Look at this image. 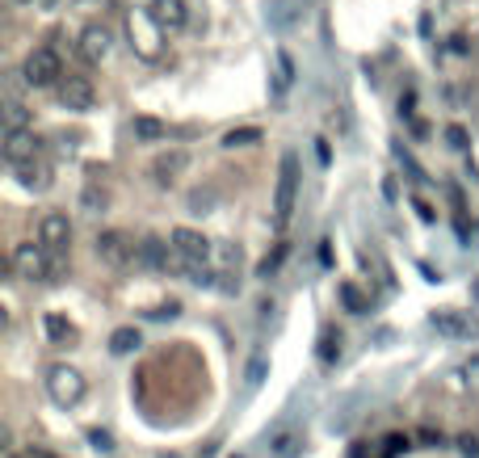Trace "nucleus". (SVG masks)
I'll use <instances>...</instances> for the list:
<instances>
[{
  "label": "nucleus",
  "mask_w": 479,
  "mask_h": 458,
  "mask_svg": "<svg viewBox=\"0 0 479 458\" xmlns=\"http://www.w3.org/2000/svg\"><path fill=\"white\" fill-rule=\"evenodd\" d=\"M21 80L30 84V89H59V80H64V59H59V51L51 47H34L26 55V67H21Z\"/></svg>",
  "instance_id": "1"
},
{
  "label": "nucleus",
  "mask_w": 479,
  "mask_h": 458,
  "mask_svg": "<svg viewBox=\"0 0 479 458\" xmlns=\"http://www.w3.org/2000/svg\"><path fill=\"white\" fill-rule=\"evenodd\" d=\"M169 244H173V253L185 261V265H207L210 261V240L202 236V232H193V227H173V236H169Z\"/></svg>",
  "instance_id": "2"
},
{
  "label": "nucleus",
  "mask_w": 479,
  "mask_h": 458,
  "mask_svg": "<svg viewBox=\"0 0 479 458\" xmlns=\"http://www.w3.org/2000/svg\"><path fill=\"white\" fill-rule=\"evenodd\" d=\"M38 244L51 257H64L67 261V249H72V223H67V215H43V223H38Z\"/></svg>",
  "instance_id": "3"
},
{
  "label": "nucleus",
  "mask_w": 479,
  "mask_h": 458,
  "mask_svg": "<svg viewBox=\"0 0 479 458\" xmlns=\"http://www.w3.org/2000/svg\"><path fill=\"white\" fill-rule=\"evenodd\" d=\"M294 186H299V160L287 156L282 160V173H278V198H273V219L287 223L294 210Z\"/></svg>",
  "instance_id": "4"
},
{
  "label": "nucleus",
  "mask_w": 479,
  "mask_h": 458,
  "mask_svg": "<svg viewBox=\"0 0 479 458\" xmlns=\"http://www.w3.org/2000/svg\"><path fill=\"white\" fill-rule=\"evenodd\" d=\"M147 17H152L156 30H164V34H177V30L190 26V9H185V0H152Z\"/></svg>",
  "instance_id": "5"
},
{
  "label": "nucleus",
  "mask_w": 479,
  "mask_h": 458,
  "mask_svg": "<svg viewBox=\"0 0 479 458\" xmlns=\"http://www.w3.org/2000/svg\"><path fill=\"white\" fill-rule=\"evenodd\" d=\"M47 391L55 404H76L80 395H84V379H80L76 370H67V366H55L47 379Z\"/></svg>",
  "instance_id": "6"
},
{
  "label": "nucleus",
  "mask_w": 479,
  "mask_h": 458,
  "mask_svg": "<svg viewBox=\"0 0 479 458\" xmlns=\"http://www.w3.org/2000/svg\"><path fill=\"white\" fill-rule=\"evenodd\" d=\"M55 93H59V101H64L67 110H89V106H93V84H89V76H80V72H67L64 80H59V89H55Z\"/></svg>",
  "instance_id": "7"
},
{
  "label": "nucleus",
  "mask_w": 479,
  "mask_h": 458,
  "mask_svg": "<svg viewBox=\"0 0 479 458\" xmlns=\"http://www.w3.org/2000/svg\"><path fill=\"white\" fill-rule=\"evenodd\" d=\"M110 47H114V34L106 26H89V30L80 34V59L84 64H101L110 55Z\"/></svg>",
  "instance_id": "8"
},
{
  "label": "nucleus",
  "mask_w": 479,
  "mask_h": 458,
  "mask_svg": "<svg viewBox=\"0 0 479 458\" xmlns=\"http://www.w3.org/2000/svg\"><path fill=\"white\" fill-rule=\"evenodd\" d=\"M43 156V139H34L30 130H9V143H4V160L9 164H26V160Z\"/></svg>",
  "instance_id": "9"
},
{
  "label": "nucleus",
  "mask_w": 479,
  "mask_h": 458,
  "mask_svg": "<svg viewBox=\"0 0 479 458\" xmlns=\"http://www.w3.org/2000/svg\"><path fill=\"white\" fill-rule=\"evenodd\" d=\"M135 249H139V244L130 236H122V232H106V236L97 240V253L106 257V261H118V265H122V261H135Z\"/></svg>",
  "instance_id": "10"
},
{
  "label": "nucleus",
  "mask_w": 479,
  "mask_h": 458,
  "mask_svg": "<svg viewBox=\"0 0 479 458\" xmlns=\"http://www.w3.org/2000/svg\"><path fill=\"white\" fill-rule=\"evenodd\" d=\"M17 181H21L26 190H51V164L43 156L26 160V164H17Z\"/></svg>",
  "instance_id": "11"
},
{
  "label": "nucleus",
  "mask_w": 479,
  "mask_h": 458,
  "mask_svg": "<svg viewBox=\"0 0 479 458\" xmlns=\"http://www.w3.org/2000/svg\"><path fill=\"white\" fill-rule=\"evenodd\" d=\"M433 328L442 332V336H475V320L467 316V312H437Z\"/></svg>",
  "instance_id": "12"
},
{
  "label": "nucleus",
  "mask_w": 479,
  "mask_h": 458,
  "mask_svg": "<svg viewBox=\"0 0 479 458\" xmlns=\"http://www.w3.org/2000/svg\"><path fill=\"white\" fill-rule=\"evenodd\" d=\"M185 164H190V156L177 147V152H164V156L152 164V173H156V186H173L177 177L185 173Z\"/></svg>",
  "instance_id": "13"
},
{
  "label": "nucleus",
  "mask_w": 479,
  "mask_h": 458,
  "mask_svg": "<svg viewBox=\"0 0 479 458\" xmlns=\"http://www.w3.org/2000/svg\"><path fill=\"white\" fill-rule=\"evenodd\" d=\"M43 332H47L51 345H67V341H76V328H72L59 312H47V316H43Z\"/></svg>",
  "instance_id": "14"
},
{
  "label": "nucleus",
  "mask_w": 479,
  "mask_h": 458,
  "mask_svg": "<svg viewBox=\"0 0 479 458\" xmlns=\"http://www.w3.org/2000/svg\"><path fill=\"white\" fill-rule=\"evenodd\" d=\"M80 206H84L89 215H101V210L110 206V193H106V186H101L97 177L89 181V186H84V193H80Z\"/></svg>",
  "instance_id": "15"
},
{
  "label": "nucleus",
  "mask_w": 479,
  "mask_h": 458,
  "mask_svg": "<svg viewBox=\"0 0 479 458\" xmlns=\"http://www.w3.org/2000/svg\"><path fill=\"white\" fill-rule=\"evenodd\" d=\"M130 130H135V139H144V143H160L164 135H169V127L156 122V118H147V114H139V118L130 122Z\"/></svg>",
  "instance_id": "16"
},
{
  "label": "nucleus",
  "mask_w": 479,
  "mask_h": 458,
  "mask_svg": "<svg viewBox=\"0 0 479 458\" xmlns=\"http://www.w3.org/2000/svg\"><path fill=\"white\" fill-rule=\"evenodd\" d=\"M26 122H30V110L21 106L17 89H9V106H4V127H9V130H26Z\"/></svg>",
  "instance_id": "17"
},
{
  "label": "nucleus",
  "mask_w": 479,
  "mask_h": 458,
  "mask_svg": "<svg viewBox=\"0 0 479 458\" xmlns=\"http://www.w3.org/2000/svg\"><path fill=\"white\" fill-rule=\"evenodd\" d=\"M139 345H144V332H139V328H118L110 336V349L118 353V358H122V353H135Z\"/></svg>",
  "instance_id": "18"
},
{
  "label": "nucleus",
  "mask_w": 479,
  "mask_h": 458,
  "mask_svg": "<svg viewBox=\"0 0 479 458\" xmlns=\"http://www.w3.org/2000/svg\"><path fill=\"white\" fill-rule=\"evenodd\" d=\"M341 303H345V312H353V316H366L370 312V303L362 299V290L353 282H341Z\"/></svg>",
  "instance_id": "19"
},
{
  "label": "nucleus",
  "mask_w": 479,
  "mask_h": 458,
  "mask_svg": "<svg viewBox=\"0 0 479 458\" xmlns=\"http://www.w3.org/2000/svg\"><path fill=\"white\" fill-rule=\"evenodd\" d=\"M294 446H299V438H294V433H278V438L270 442V454L273 458H290V454H294Z\"/></svg>",
  "instance_id": "20"
},
{
  "label": "nucleus",
  "mask_w": 479,
  "mask_h": 458,
  "mask_svg": "<svg viewBox=\"0 0 479 458\" xmlns=\"http://www.w3.org/2000/svg\"><path fill=\"white\" fill-rule=\"evenodd\" d=\"M256 139H261V130H256V127H244V130H232V135L224 139V147H253Z\"/></svg>",
  "instance_id": "21"
},
{
  "label": "nucleus",
  "mask_w": 479,
  "mask_h": 458,
  "mask_svg": "<svg viewBox=\"0 0 479 458\" xmlns=\"http://www.w3.org/2000/svg\"><path fill=\"white\" fill-rule=\"evenodd\" d=\"M282 257H287V244H278V249H273V253L261 261V278H273V273H278V265H282Z\"/></svg>",
  "instance_id": "22"
},
{
  "label": "nucleus",
  "mask_w": 479,
  "mask_h": 458,
  "mask_svg": "<svg viewBox=\"0 0 479 458\" xmlns=\"http://www.w3.org/2000/svg\"><path fill=\"white\" fill-rule=\"evenodd\" d=\"M319 358H324V362L341 358V332H324V349H319Z\"/></svg>",
  "instance_id": "23"
},
{
  "label": "nucleus",
  "mask_w": 479,
  "mask_h": 458,
  "mask_svg": "<svg viewBox=\"0 0 479 458\" xmlns=\"http://www.w3.org/2000/svg\"><path fill=\"white\" fill-rule=\"evenodd\" d=\"M399 450H408V438H399V433H391L383 442V450H379V458H396Z\"/></svg>",
  "instance_id": "24"
},
{
  "label": "nucleus",
  "mask_w": 479,
  "mask_h": 458,
  "mask_svg": "<svg viewBox=\"0 0 479 458\" xmlns=\"http://www.w3.org/2000/svg\"><path fill=\"white\" fill-rule=\"evenodd\" d=\"M459 454H463V458H479V438L463 433V438H459Z\"/></svg>",
  "instance_id": "25"
},
{
  "label": "nucleus",
  "mask_w": 479,
  "mask_h": 458,
  "mask_svg": "<svg viewBox=\"0 0 479 458\" xmlns=\"http://www.w3.org/2000/svg\"><path fill=\"white\" fill-rule=\"evenodd\" d=\"M446 139L454 152H467V130L463 127H446Z\"/></svg>",
  "instance_id": "26"
},
{
  "label": "nucleus",
  "mask_w": 479,
  "mask_h": 458,
  "mask_svg": "<svg viewBox=\"0 0 479 458\" xmlns=\"http://www.w3.org/2000/svg\"><path fill=\"white\" fill-rule=\"evenodd\" d=\"M210 202H215V193H202V190H198V193H190V206H193V215H202V210H207V206Z\"/></svg>",
  "instance_id": "27"
},
{
  "label": "nucleus",
  "mask_w": 479,
  "mask_h": 458,
  "mask_svg": "<svg viewBox=\"0 0 479 458\" xmlns=\"http://www.w3.org/2000/svg\"><path fill=\"white\" fill-rule=\"evenodd\" d=\"M287 84H290V59L278 55V89H287Z\"/></svg>",
  "instance_id": "28"
},
{
  "label": "nucleus",
  "mask_w": 479,
  "mask_h": 458,
  "mask_svg": "<svg viewBox=\"0 0 479 458\" xmlns=\"http://www.w3.org/2000/svg\"><path fill=\"white\" fill-rule=\"evenodd\" d=\"M420 446H425V450H437V446H442V433H433V429H420Z\"/></svg>",
  "instance_id": "29"
},
{
  "label": "nucleus",
  "mask_w": 479,
  "mask_h": 458,
  "mask_svg": "<svg viewBox=\"0 0 479 458\" xmlns=\"http://www.w3.org/2000/svg\"><path fill=\"white\" fill-rule=\"evenodd\" d=\"M412 206H416V210H420V219H425V223H433V210H429V202H425V198H412Z\"/></svg>",
  "instance_id": "30"
},
{
  "label": "nucleus",
  "mask_w": 479,
  "mask_h": 458,
  "mask_svg": "<svg viewBox=\"0 0 479 458\" xmlns=\"http://www.w3.org/2000/svg\"><path fill=\"white\" fill-rule=\"evenodd\" d=\"M89 438H93L97 450H110V433H89Z\"/></svg>",
  "instance_id": "31"
},
{
  "label": "nucleus",
  "mask_w": 479,
  "mask_h": 458,
  "mask_svg": "<svg viewBox=\"0 0 479 458\" xmlns=\"http://www.w3.org/2000/svg\"><path fill=\"white\" fill-rule=\"evenodd\" d=\"M366 454H374V446H370V442H357V446H353V458H366Z\"/></svg>",
  "instance_id": "32"
},
{
  "label": "nucleus",
  "mask_w": 479,
  "mask_h": 458,
  "mask_svg": "<svg viewBox=\"0 0 479 458\" xmlns=\"http://www.w3.org/2000/svg\"><path fill=\"white\" fill-rule=\"evenodd\" d=\"M17 4H34V0H17Z\"/></svg>",
  "instance_id": "33"
},
{
  "label": "nucleus",
  "mask_w": 479,
  "mask_h": 458,
  "mask_svg": "<svg viewBox=\"0 0 479 458\" xmlns=\"http://www.w3.org/2000/svg\"><path fill=\"white\" fill-rule=\"evenodd\" d=\"M76 4H84V0H76Z\"/></svg>",
  "instance_id": "34"
}]
</instances>
